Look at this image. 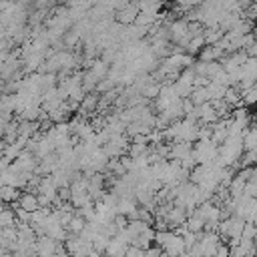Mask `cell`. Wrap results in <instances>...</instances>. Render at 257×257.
Listing matches in <instances>:
<instances>
[{"label":"cell","instance_id":"obj_9","mask_svg":"<svg viewBox=\"0 0 257 257\" xmlns=\"http://www.w3.org/2000/svg\"><path fill=\"white\" fill-rule=\"evenodd\" d=\"M143 253H145V249H141V247H135V245H131L124 257H143Z\"/></svg>","mask_w":257,"mask_h":257},{"label":"cell","instance_id":"obj_8","mask_svg":"<svg viewBox=\"0 0 257 257\" xmlns=\"http://www.w3.org/2000/svg\"><path fill=\"white\" fill-rule=\"evenodd\" d=\"M243 104H247V106H249V104H257V84H255L249 92L243 94Z\"/></svg>","mask_w":257,"mask_h":257},{"label":"cell","instance_id":"obj_10","mask_svg":"<svg viewBox=\"0 0 257 257\" xmlns=\"http://www.w3.org/2000/svg\"><path fill=\"white\" fill-rule=\"evenodd\" d=\"M215 257H231V247L227 243H221V247L217 249V255Z\"/></svg>","mask_w":257,"mask_h":257},{"label":"cell","instance_id":"obj_3","mask_svg":"<svg viewBox=\"0 0 257 257\" xmlns=\"http://www.w3.org/2000/svg\"><path fill=\"white\" fill-rule=\"evenodd\" d=\"M243 147H245V153L257 151V124H251L243 133Z\"/></svg>","mask_w":257,"mask_h":257},{"label":"cell","instance_id":"obj_7","mask_svg":"<svg viewBox=\"0 0 257 257\" xmlns=\"http://www.w3.org/2000/svg\"><path fill=\"white\" fill-rule=\"evenodd\" d=\"M205 225H207V223H205L197 213L187 219V229H189L191 233H203V231H205Z\"/></svg>","mask_w":257,"mask_h":257},{"label":"cell","instance_id":"obj_5","mask_svg":"<svg viewBox=\"0 0 257 257\" xmlns=\"http://www.w3.org/2000/svg\"><path fill=\"white\" fill-rule=\"evenodd\" d=\"M20 195H22V191L16 189V187H2L0 189V197H2L4 205H16Z\"/></svg>","mask_w":257,"mask_h":257},{"label":"cell","instance_id":"obj_1","mask_svg":"<svg viewBox=\"0 0 257 257\" xmlns=\"http://www.w3.org/2000/svg\"><path fill=\"white\" fill-rule=\"evenodd\" d=\"M34 249H36V255H38V257H54L58 251H62V249H66V247H64V243H58V241H54V239L48 237V235H42V237L36 239Z\"/></svg>","mask_w":257,"mask_h":257},{"label":"cell","instance_id":"obj_4","mask_svg":"<svg viewBox=\"0 0 257 257\" xmlns=\"http://www.w3.org/2000/svg\"><path fill=\"white\" fill-rule=\"evenodd\" d=\"M0 225H2V229L18 225V217H16V211L12 209V205H4V209L0 213Z\"/></svg>","mask_w":257,"mask_h":257},{"label":"cell","instance_id":"obj_2","mask_svg":"<svg viewBox=\"0 0 257 257\" xmlns=\"http://www.w3.org/2000/svg\"><path fill=\"white\" fill-rule=\"evenodd\" d=\"M16 205H18L20 209L28 211V213H34V211H38V209H40V203H38V195H36V193H32V191H26V193H22Z\"/></svg>","mask_w":257,"mask_h":257},{"label":"cell","instance_id":"obj_6","mask_svg":"<svg viewBox=\"0 0 257 257\" xmlns=\"http://www.w3.org/2000/svg\"><path fill=\"white\" fill-rule=\"evenodd\" d=\"M86 225H88V223H86V221H84V219H82V217H80V215L76 213V215L72 217V221L68 223L66 231H68L70 235H80V233L84 231V227H86Z\"/></svg>","mask_w":257,"mask_h":257}]
</instances>
